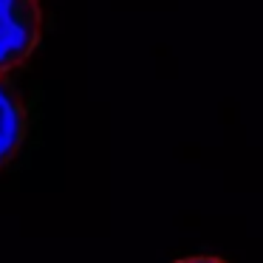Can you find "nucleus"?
Returning a JSON list of instances; mask_svg holds the SVG:
<instances>
[{
  "instance_id": "1",
  "label": "nucleus",
  "mask_w": 263,
  "mask_h": 263,
  "mask_svg": "<svg viewBox=\"0 0 263 263\" xmlns=\"http://www.w3.org/2000/svg\"><path fill=\"white\" fill-rule=\"evenodd\" d=\"M43 37L40 0H0V77L20 68Z\"/></svg>"
},
{
  "instance_id": "2",
  "label": "nucleus",
  "mask_w": 263,
  "mask_h": 263,
  "mask_svg": "<svg viewBox=\"0 0 263 263\" xmlns=\"http://www.w3.org/2000/svg\"><path fill=\"white\" fill-rule=\"evenodd\" d=\"M29 136V105L9 77H0V170L12 164Z\"/></svg>"
},
{
  "instance_id": "3",
  "label": "nucleus",
  "mask_w": 263,
  "mask_h": 263,
  "mask_svg": "<svg viewBox=\"0 0 263 263\" xmlns=\"http://www.w3.org/2000/svg\"><path fill=\"white\" fill-rule=\"evenodd\" d=\"M176 263H227V260L212 257V255H195V257H181V260H176Z\"/></svg>"
}]
</instances>
